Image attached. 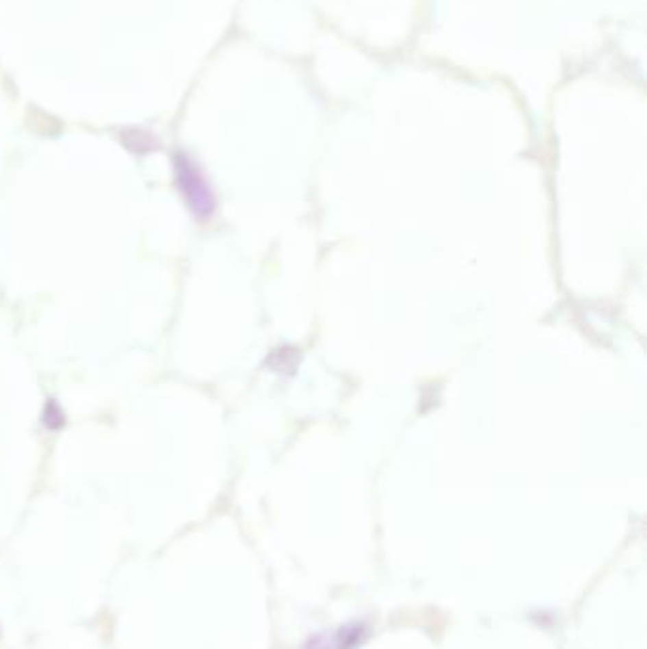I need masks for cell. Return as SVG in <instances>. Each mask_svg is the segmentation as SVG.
Here are the masks:
<instances>
[{
  "instance_id": "obj_2",
  "label": "cell",
  "mask_w": 647,
  "mask_h": 649,
  "mask_svg": "<svg viewBox=\"0 0 647 649\" xmlns=\"http://www.w3.org/2000/svg\"><path fill=\"white\" fill-rule=\"evenodd\" d=\"M42 424H44V428L49 429V431H58V429L65 426V414H63V411L59 408V404L56 403L53 399H49L46 406H44Z\"/></svg>"
},
{
  "instance_id": "obj_1",
  "label": "cell",
  "mask_w": 647,
  "mask_h": 649,
  "mask_svg": "<svg viewBox=\"0 0 647 649\" xmlns=\"http://www.w3.org/2000/svg\"><path fill=\"white\" fill-rule=\"evenodd\" d=\"M175 165V182L184 197L186 206L197 219H207L215 211V196L196 164L184 154H177L173 160Z\"/></svg>"
}]
</instances>
